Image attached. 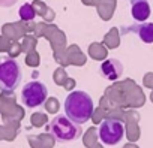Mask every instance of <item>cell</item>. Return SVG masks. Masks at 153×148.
Wrapping results in <instances>:
<instances>
[{
	"label": "cell",
	"mask_w": 153,
	"mask_h": 148,
	"mask_svg": "<svg viewBox=\"0 0 153 148\" xmlns=\"http://www.w3.org/2000/svg\"><path fill=\"white\" fill-rule=\"evenodd\" d=\"M65 112L76 124L87 123L93 114V100L86 91H72L65 100Z\"/></svg>",
	"instance_id": "cell-1"
},
{
	"label": "cell",
	"mask_w": 153,
	"mask_h": 148,
	"mask_svg": "<svg viewBox=\"0 0 153 148\" xmlns=\"http://www.w3.org/2000/svg\"><path fill=\"white\" fill-rule=\"evenodd\" d=\"M48 133L57 142H72L81 136V124H76L66 114H59L50 121Z\"/></svg>",
	"instance_id": "cell-2"
},
{
	"label": "cell",
	"mask_w": 153,
	"mask_h": 148,
	"mask_svg": "<svg viewBox=\"0 0 153 148\" xmlns=\"http://www.w3.org/2000/svg\"><path fill=\"white\" fill-rule=\"evenodd\" d=\"M21 77V67L12 57H0V91H14Z\"/></svg>",
	"instance_id": "cell-3"
},
{
	"label": "cell",
	"mask_w": 153,
	"mask_h": 148,
	"mask_svg": "<svg viewBox=\"0 0 153 148\" xmlns=\"http://www.w3.org/2000/svg\"><path fill=\"white\" fill-rule=\"evenodd\" d=\"M48 99V88L41 81H30L21 90V102L29 109H36Z\"/></svg>",
	"instance_id": "cell-4"
},
{
	"label": "cell",
	"mask_w": 153,
	"mask_h": 148,
	"mask_svg": "<svg viewBox=\"0 0 153 148\" xmlns=\"http://www.w3.org/2000/svg\"><path fill=\"white\" fill-rule=\"evenodd\" d=\"M125 136V124L117 118H105L99 126V141L105 145H117Z\"/></svg>",
	"instance_id": "cell-5"
},
{
	"label": "cell",
	"mask_w": 153,
	"mask_h": 148,
	"mask_svg": "<svg viewBox=\"0 0 153 148\" xmlns=\"http://www.w3.org/2000/svg\"><path fill=\"white\" fill-rule=\"evenodd\" d=\"M99 73L101 77L110 81H116L122 77L123 73V64L117 58H108L99 66Z\"/></svg>",
	"instance_id": "cell-6"
},
{
	"label": "cell",
	"mask_w": 153,
	"mask_h": 148,
	"mask_svg": "<svg viewBox=\"0 0 153 148\" xmlns=\"http://www.w3.org/2000/svg\"><path fill=\"white\" fill-rule=\"evenodd\" d=\"M126 32L135 33L144 43H153V23H146V21L137 23L129 29H123V33Z\"/></svg>",
	"instance_id": "cell-7"
},
{
	"label": "cell",
	"mask_w": 153,
	"mask_h": 148,
	"mask_svg": "<svg viewBox=\"0 0 153 148\" xmlns=\"http://www.w3.org/2000/svg\"><path fill=\"white\" fill-rule=\"evenodd\" d=\"M129 3H131V12L134 20L137 23L147 21V18L150 17L149 0H129Z\"/></svg>",
	"instance_id": "cell-8"
},
{
	"label": "cell",
	"mask_w": 153,
	"mask_h": 148,
	"mask_svg": "<svg viewBox=\"0 0 153 148\" xmlns=\"http://www.w3.org/2000/svg\"><path fill=\"white\" fill-rule=\"evenodd\" d=\"M18 15H20V18H21L23 21H32V20L36 17V11H35L33 5H30V3H24V5L20 8Z\"/></svg>",
	"instance_id": "cell-9"
},
{
	"label": "cell",
	"mask_w": 153,
	"mask_h": 148,
	"mask_svg": "<svg viewBox=\"0 0 153 148\" xmlns=\"http://www.w3.org/2000/svg\"><path fill=\"white\" fill-rule=\"evenodd\" d=\"M17 2H18V0H0V6H2V8H11Z\"/></svg>",
	"instance_id": "cell-10"
}]
</instances>
